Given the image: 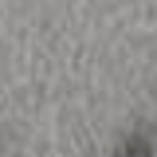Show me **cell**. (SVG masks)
Returning a JSON list of instances; mask_svg holds the SVG:
<instances>
[{
  "label": "cell",
  "mask_w": 157,
  "mask_h": 157,
  "mask_svg": "<svg viewBox=\"0 0 157 157\" xmlns=\"http://www.w3.org/2000/svg\"><path fill=\"white\" fill-rule=\"evenodd\" d=\"M118 157H153V141H149L145 134H134L126 145H122V153H118Z\"/></svg>",
  "instance_id": "obj_1"
}]
</instances>
